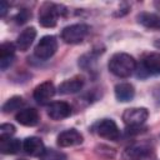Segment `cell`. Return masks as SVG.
Masks as SVG:
<instances>
[{
	"label": "cell",
	"mask_w": 160,
	"mask_h": 160,
	"mask_svg": "<svg viewBox=\"0 0 160 160\" xmlns=\"http://www.w3.org/2000/svg\"><path fill=\"white\" fill-rule=\"evenodd\" d=\"M109 70L118 78H129L136 69V61L126 52H116L109 60Z\"/></svg>",
	"instance_id": "obj_1"
},
{
	"label": "cell",
	"mask_w": 160,
	"mask_h": 160,
	"mask_svg": "<svg viewBox=\"0 0 160 160\" xmlns=\"http://www.w3.org/2000/svg\"><path fill=\"white\" fill-rule=\"evenodd\" d=\"M90 32V26L86 24H74L62 29L61 39L66 44H80Z\"/></svg>",
	"instance_id": "obj_2"
},
{
	"label": "cell",
	"mask_w": 160,
	"mask_h": 160,
	"mask_svg": "<svg viewBox=\"0 0 160 160\" xmlns=\"http://www.w3.org/2000/svg\"><path fill=\"white\" fill-rule=\"evenodd\" d=\"M61 5L45 2L39 11V24L44 28H54L58 22L59 15L64 11Z\"/></svg>",
	"instance_id": "obj_3"
},
{
	"label": "cell",
	"mask_w": 160,
	"mask_h": 160,
	"mask_svg": "<svg viewBox=\"0 0 160 160\" xmlns=\"http://www.w3.org/2000/svg\"><path fill=\"white\" fill-rule=\"evenodd\" d=\"M58 50V40L52 35H46L40 39L35 46V56L40 60L50 59Z\"/></svg>",
	"instance_id": "obj_4"
},
{
	"label": "cell",
	"mask_w": 160,
	"mask_h": 160,
	"mask_svg": "<svg viewBox=\"0 0 160 160\" xmlns=\"http://www.w3.org/2000/svg\"><path fill=\"white\" fill-rule=\"evenodd\" d=\"M94 131L100 136V138H104L106 140H111V141H115L119 139L120 136V131H119V128L118 125L115 124L114 120L111 119H102L100 121H98L95 125H94Z\"/></svg>",
	"instance_id": "obj_5"
},
{
	"label": "cell",
	"mask_w": 160,
	"mask_h": 160,
	"mask_svg": "<svg viewBox=\"0 0 160 160\" xmlns=\"http://www.w3.org/2000/svg\"><path fill=\"white\" fill-rule=\"evenodd\" d=\"M148 116L149 111L145 108H130L124 111L122 121L129 128H139L148 120Z\"/></svg>",
	"instance_id": "obj_6"
},
{
	"label": "cell",
	"mask_w": 160,
	"mask_h": 160,
	"mask_svg": "<svg viewBox=\"0 0 160 160\" xmlns=\"http://www.w3.org/2000/svg\"><path fill=\"white\" fill-rule=\"evenodd\" d=\"M141 69L148 75H160V52H148L141 59Z\"/></svg>",
	"instance_id": "obj_7"
},
{
	"label": "cell",
	"mask_w": 160,
	"mask_h": 160,
	"mask_svg": "<svg viewBox=\"0 0 160 160\" xmlns=\"http://www.w3.org/2000/svg\"><path fill=\"white\" fill-rule=\"evenodd\" d=\"M55 95V86L51 81H44L39 84L34 90V99L36 102L44 105Z\"/></svg>",
	"instance_id": "obj_8"
},
{
	"label": "cell",
	"mask_w": 160,
	"mask_h": 160,
	"mask_svg": "<svg viewBox=\"0 0 160 160\" xmlns=\"http://www.w3.org/2000/svg\"><path fill=\"white\" fill-rule=\"evenodd\" d=\"M81 142H82V135L75 129L65 130L60 132L58 136V145L61 148H70L79 145Z\"/></svg>",
	"instance_id": "obj_9"
},
{
	"label": "cell",
	"mask_w": 160,
	"mask_h": 160,
	"mask_svg": "<svg viewBox=\"0 0 160 160\" xmlns=\"http://www.w3.org/2000/svg\"><path fill=\"white\" fill-rule=\"evenodd\" d=\"M71 114V108L65 101H55L48 106V115L52 120H62Z\"/></svg>",
	"instance_id": "obj_10"
},
{
	"label": "cell",
	"mask_w": 160,
	"mask_h": 160,
	"mask_svg": "<svg viewBox=\"0 0 160 160\" xmlns=\"http://www.w3.org/2000/svg\"><path fill=\"white\" fill-rule=\"evenodd\" d=\"M15 119L19 124H21L24 126H35L40 121V115H39L38 110H35L32 108H28V109L20 110L15 115Z\"/></svg>",
	"instance_id": "obj_11"
},
{
	"label": "cell",
	"mask_w": 160,
	"mask_h": 160,
	"mask_svg": "<svg viewBox=\"0 0 160 160\" xmlns=\"http://www.w3.org/2000/svg\"><path fill=\"white\" fill-rule=\"evenodd\" d=\"M22 149L25 150V152L30 156H40L45 148H44V142L41 141V139L39 138H35V136H30V138H26L24 140V144H22Z\"/></svg>",
	"instance_id": "obj_12"
},
{
	"label": "cell",
	"mask_w": 160,
	"mask_h": 160,
	"mask_svg": "<svg viewBox=\"0 0 160 160\" xmlns=\"http://www.w3.org/2000/svg\"><path fill=\"white\" fill-rule=\"evenodd\" d=\"M15 45L12 42H2L0 46V68L6 70L14 61Z\"/></svg>",
	"instance_id": "obj_13"
},
{
	"label": "cell",
	"mask_w": 160,
	"mask_h": 160,
	"mask_svg": "<svg viewBox=\"0 0 160 160\" xmlns=\"http://www.w3.org/2000/svg\"><path fill=\"white\" fill-rule=\"evenodd\" d=\"M35 38H36V30H35V28L31 26V28L24 29L20 32V35L18 36V40H16L18 49L20 51H26L30 48V45L32 44V41L35 40Z\"/></svg>",
	"instance_id": "obj_14"
},
{
	"label": "cell",
	"mask_w": 160,
	"mask_h": 160,
	"mask_svg": "<svg viewBox=\"0 0 160 160\" xmlns=\"http://www.w3.org/2000/svg\"><path fill=\"white\" fill-rule=\"evenodd\" d=\"M82 85H84V81L82 79L80 78H72V79H68L65 81H62L58 90L60 94H64V95H69V94H75L78 91H80L82 89Z\"/></svg>",
	"instance_id": "obj_15"
},
{
	"label": "cell",
	"mask_w": 160,
	"mask_h": 160,
	"mask_svg": "<svg viewBox=\"0 0 160 160\" xmlns=\"http://www.w3.org/2000/svg\"><path fill=\"white\" fill-rule=\"evenodd\" d=\"M134 95H135L134 86L129 82H120L115 86V96L121 102H128L132 100Z\"/></svg>",
	"instance_id": "obj_16"
},
{
	"label": "cell",
	"mask_w": 160,
	"mask_h": 160,
	"mask_svg": "<svg viewBox=\"0 0 160 160\" xmlns=\"http://www.w3.org/2000/svg\"><path fill=\"white\" fill-rule=\"evenodd\" d=\"M138 22L146 29L160 30V16L152 12H140L138 15Z\"/></svg>",
	"instance_id": "obj_17"
},
{
	"label": "cell",
	"mask_w": 160,
	"mask_h": 160,
	"mask_svg": "<svg viewBox=\"0 0 160 160\" xmlns=\"http://www.w3.org/2000/svg\"><path fill=\"white\" fill-rule=\"evenodd\" d=\"M21 142L19 139H12V138H6V139H0V151L2 154L10 155V154H16L21 149Z\"/></svg>",
	"instance_id": "obj_18"
},
{
	"label": "cell",
	"mask_w": 160,
	"mask_h": 160,
	"mask_svg": "<svg viewBox=\"0 0 160 160\" xmlns=\"http://www.w3.org/2000/svg\"><path fill=\"white\" fill-rule=\"evenodd\" d=\"M150 154V149L145 146H131L125 151L129 160H141Z\"/></svg>",
	"instance_id": "obj_19"
},
{
	"label": "cell",
	"mask_w": 160,
	"mask_h": 160,
	"mask_svg": "<svg viewBox=\"0 0 160 160\" xmlns=\"http://www.w3.org/2000/svg\"><path fill=\"white\" fill-rule=\"evenodd\" d=\"M22 105H24V100L21 96H12L2 105V110L4 112H11V111L19 110Z\"/></svg>",
	"instance_id": "obj_20"
},
{
	"label": "cell",
	"mask_w": 160,
	"mask_h": 160,
	"mask_svg": "<svg viewBox=\"0 0 160 160\" xmlns=\"http://www.w3.org/2000/svg\"><path fill=\"white\" fill-rule=\"evenodd\" d=\"M39 158L40 160H66V155L55 149H45Z\"/></svg>",
	"instance_id": "obj_21"
},
{
	"label": "cell",
	"mask_w": 160,
	"mask_h": 160,
	"mask_svg": "<svg viewBox=\"0 0 160 160\" xmlns=\"http://www.w3.org/2000/svg\"><path fill=\"white\" fill-rule=\"evenodd\" d=\"M15 134V126L12 124H2L0 126V139L11 138Z\"/></svg>",
	"instance_id": "obj_22"
},
{
	"label": "cell",
	"mask_w": 160,
	"mask_h": 160,
	"mask_svg": "<svg viewBox=\"0 0 160 160\" xmlns=\"http://www.w3.org/2000/svg\"><path fill=\"white\" fill-rule=\"evenodd\" d=\"M31 18V12H29L28 10H21L18 15H16V22L18 24H24V22H26L29 19Z\"/></svg>",
	"instance_id": "obj_23"
},
{
	"label": "cell",
	"mask_w": 160,
	"mask_h": 160,
	"mask_svg": "<svg viewBox=\"0 0 160 160\" xmlns=\"http://www.w3.org/2000/svg\"><path fill=\"white\" fill-rule=\"evenodd\" d=\"M8 8H9V4L6 1L0 2V16H5V14L8 11Z\"/></svg>",
	"instance_id": "obj_24"
},
{
	"label": "cell",
	"mask_w": 160,
	"mask_h": 160,
	"mask_svg": "<svg viewBox=\"0 0 160 160\" xmlns=\"http://www.w3.org/2000/svg\"><path fill=\"white\" fill-rule=\"evenodd\" d=\"M154 99L156 100V102L158 104H160V86H156L155 89H154Z\"/></svg>",
	"instance_id": "obj_25"
},
{
	"label": "cell",
	"mask_w": 160,
	"mask_h": 160,
	"mask_svg": "<svg viewBox=\"0 0 160 160\" xmlns=\"http://www.w3.org/2000/svg\"><path fill=\"white\" fill-rule=\"evenodd\" d=\"M155 6H156V8L160 10V1H156V2H155Z\"/></svg>",
	"instance_id": "obj_26"
},
{
	"label": "cell",
	"mask_w": 160,
	"mask_h": 160,
	"mask_svg": "<svg viewBox=\"0 0 160 160\" xmlns=\"http://www.w3.org/2000/svg\"><path fill=\"white\" fill-rule=\"evenodd\" d=\"M155 45H156L158 48H160V40H159V41H156V42H155Z\"/></svg>",
	"instance_id": "obj_27"
}]
</instances>
